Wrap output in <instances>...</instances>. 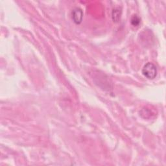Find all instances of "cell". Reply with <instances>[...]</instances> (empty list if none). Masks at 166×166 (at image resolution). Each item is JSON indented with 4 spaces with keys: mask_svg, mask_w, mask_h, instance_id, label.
Listing matches in <instances>:
<instances>
[{
    "mask_svg": "<svg viewBox=\"0 0 166 166\" xmlns=\"http://www.w3.org/2000/svg\"><path fill=\"white\" fill-rule=\"evenodd\" d=\"M72 20L76 24H80L83 21V10L79 7H76L73 9L72 12Z\"/></svg>",
    "mask_w": 166,
    "mask_h": 166,
    "instance_id": "cell-2",
    "label": "cell"
},
{
    "mask_svg": "<svg viewBox=\"0 0 166 166\" xmlns=\"http://www.w3.org/2000/svg\"><path fill=\"white\" fill-rule=\"evenodd\" d=\"M112 20L115 22H117L120 20L121 15V9L120 7L115 8L112 11Z\"/></svg>",
    "mask_w": 166,
    "mask_h": 166,
    "instance_id": "cell-3",
    "label": "cell"
},
{
    "mask_svg": "<svg viewBox=\"0 0 166 166\" xmlns=\"http://www.w3.org/2000/svg\"><path fill=\"white\" fill-rule=\"evenodd\" d=\"M151 114H152L151 110L149 109V108H147L142 109L140 112V115L141 116V117L145 118V119H148V118L151 117Z\"/></svg>",
    "mask_w": 166,
    "mask_h": 166,
    "instance_id": "cell-5",
    "label": "cell"
},
{
    "mask_svg": "<svg viewBox=\"0 0 166 166\" xmlns=\"http://www.w3.org/2000/svg\"><path fill=\"white\" fill-rule=\"evenodd\" d=\"M142 73L149 79H154L157 75V68L154 64L148 62L142 69Z\"/></svg>",
    "mask_w": 166,
    "mask_h": 166,
    "instance_id": "cell-1",
    "label": "cell"
},
{
    "mask_svg": "<svg viewBox=\"0 0 166 166\" xmlns=\"http://www.w3.org/2000/svg\"><path fill=\"white\" fill-rule=\"evenodd\" d=\"M140 22H141V18L137 14H134L131 17L130 23L133 26L138 27L140 24Z\"/></svg>",
    "mask_w": 166,
    "mask_h": 166,
    "instance_id": "cell-4",
    "label": "cell"
}]
</instances>
